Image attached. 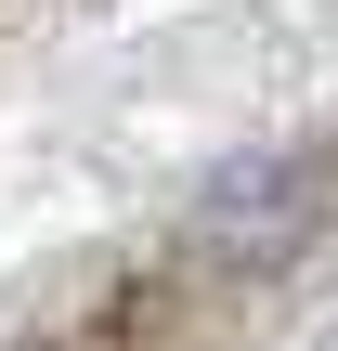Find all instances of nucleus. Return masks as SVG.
I'll list each match as a JSON object with an SVG mask.
<instances>
[{
	"instance_id": "f257e3e1",
	"label": "nucleus",
	"mask_w": 338,
	"mask_h": 351,
	"mask_svg": "<svg viewBox=\"0 0 338 351\" xmlns=\"http://www.w3.org/2000/svg\"><path fill=\"white\" fill-rule=\"evenodd\" d=\"M313 221H326V156L274 143V156H234V169L195 182L182 247H195L208 274H287V261L313 247Z\"/></svg>"
}]
</instances>
